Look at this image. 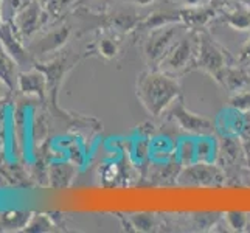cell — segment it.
Wrapping results in <instances>:
<instances>
[{"label":"cell","instance_id":"cell-7","mask_svg":"<svg viewBox=\"0 0 250 233\" xmlns=\"http://www.w3.org/2000/svg\"><path fill=\"white\" fill-rule=\"evenodd\" d=\"M47 19L45 11L42 10V3L38 0L31 2L23 8V10L16 16L13 21V27L21 34V38H30L31 34L36 33Z\"/></svg>","mask_w":250,"mask_h":233},{"label":"cell","instance_id":"cell-12","mask_svg":"<svg viewBox=\"0 0 250 233\" xmlns=\"http://www.w3.org/2000/svg\"><path fill=\"white\" fill-rule=\"evenodd\" d=\"M68 36H70V28L68 27H61L55 31H51L48 34H45L44 38L39 39L38 42H34L28 47V51L31 55H45L53 51L59 47H62Z\"/></svg>","mask_w":250,"mask_h":233},{"label":"cell","instance_id":"cell-25","mask_svg":"<svg viewBox=\"0 0 250 233\" xmlns=\"http://www.w3.org/2000/svg\"><path fill=\"white\" fill-rule=\"evenodd\" d=\"M98 51L103 58L114 59L120 53V41L114 36H104L98 44Z\"/></svg>","mask_w":250,"mask_h":233},{"label":"cell","instance_id":"cell-15","mask_svg":"<svg viewBox=\"0 0 250 233\" xmlns=\"http://www.w3.org/2000/svg\"><path fill=\"white\" fill-rule=\"evenodd\" d=\"M17 87L25 93H34L38 97L44 98V92L47 87V80L45 75L39 72V70H30L19 75V80H17Z\"/></svg>","mask_w":250,"mask_h":233},{"label":"cell","instance_id":"cell-11","mask_svg":"<svg viewBox=\"0 0 250 233\" xmlns=\"http://www.w3.org/2000/svg\"><path fill=\"white\" fill-rule=\"evenodd\" d=\"M218 22L229 25L236 31H250V10L238 0V5L218 11Z\"/></svg>","mask_w":250,"mask_h":233},{"label":"cell","instance_id":"cell-26","mask_svg":"<svg viewBox=\"0 0 250 233\" xmlns=\"http://www.w3.org/2000/svg\"><path fill=\"white\" fill-rule=\"evenodd\" d=\"M229 106L235 107L241 112H249L250 110V90H238L230 97Z\"/></svg>","mask_w":250,"mask_h":233},{"label":"cell","instance_id":"cell-34","mask_svg":"<svg viewBox=\"0 0 250 233\" xmlns=\"http://www.w3.org/2000/svg\"><path fill=\"white\" fill-rule=\"evenodd\" d=\"M38 2H41L42 5H45V3H51L53 0H38Z\"/></svg>","mask_w":250,"mask_h":233},{"label":"cell","instance_id":"cell-35","mask_svg":"<svg viewBox=\"0 0 250 233\" xmlns=\"http://www.w3.org/2000/svg\"><path fill=\"white\" fill-rule=\"evenodd\" d=\"M6 87V85L3 84V81L2 80H0V93H2V89H5Z\"/></svg>","mask_w":250,"mask_h":233},{"label":"cell","instance_id":"cell-13","mask_svg":"<svg viewBox=\"0 0 250 233\" xmlns=\"http://www.w3.org/2000/svg\"><path fill=\"white\" fill-rule=\"evenodd\" d=\"M249 84H250V73L247 72V67L241 65L238 63L231 64L226 68V72H224V76H222V83H221V85L227 87L231 92L243 90Z\"/></svg>","mask_w":250,"mask_h":233},{"label":"cell","instance_id":"cell-20","mask_svg":"<svg viewBox=\"0 0 250 233\" xmlns=\"http://www.w3.org/2000/svg\"><path fill=\"white\" fill-rule=\"evenodd\" d=\"M30 2L31 0H0V16H2V22L13 23L16 16Z\"/></svg>","mask_w":250,"mask_h":233},{"label":"cell","instance_id":"cell-1","mask_svg":"<svg viewBox=\"0 0 250 233\" xmlns=\"http://www.w3.org/2000/svg\"><path fill=\"white\" fill-rule=\"evenodd\" d=\"M135 92L143 107L152 117H159L180 97V83L177 76L154 68L139 75Z\"/></svg>","mask_w":250,"mask_h":233},{"label":"cell","instance_id":"cell-27","mask_svg":"<svg viewBox=\"0 0 250 233\" xmlns=\"http://www.w3.org/2000/svg\"><path fill=\"white\" fill-rule=\"evenodd\" d=\"M53 227L51 221L45 216V214H36V216H31V219L27 224L28 232H48Z\"/></svg>","mask_w":250,"mask_h":233},{"label":"cell","instance_id":"cell-14","mask_svg":"<svg viewBox=\"0 0 250 233\" xmlns=\"http://www.w3.org/2000/svg\"><path fill=\"white\" fill-rule=\"evenodd\" d=\"M196 162L202 163H216L219 157V143L211 134L196 135Z\"/></svg>","mask_w":250,"mask_h":233},{"label":"cell","instance_id":"cell-32","mask_svg":"<svg viewBox=\"0 0 250 233\" xmlns=\"http://www.w3.org/2000/svg\"><path fill=\"white\" fill-rule=\"evenodd\" d=\"M89 0H73V5L76 6V5H84V3H87Z\"/></svg>","mask_w":250,"mask_h":233},{"label":"cell","instance_id":"cell-3","mask_svg":"<svg viewBox=\"0 0 250 233\" xmlns=\"http://www.w3.org/2000/svg\"><path fill=\"white\" fill-rule=\"evenodd\" d=\"M197 53V30H189L177 39V42L171 47V50L157 65L159 70H163L171 75H180L194 68Z\"/></svg>","mask_w":250,"mask_h":233},{"label":"cell","instance_id":"cell-4","mask_svg":"<svg viewBox=\"0 0 250 233\" xmlns=\"http://www.w3.org/2000/svg\"><path fill=\"white\" fill-rule=\"evenodd\" d=\"M185 31H187V27L180 22L163 25V27L149 30V34L143 45L145 58H146V61H148V64L157 68L160 61L165 58V55L171 50V47L176 44L177 39L182 36Z\"/></svg>","mask_w":250,"mask_h":233},{"label":"cell","instance_id":"cell-2","mask_svg":"<svg viewBox=\"0 0 250 233\" xmlns=\"http://www.w3.org/2000/svg\"><path fill=\"white\" fill-rule=\"evenodd\" d=\"M238 63L236 58L230 51L222 47L205 28L197 30V53L194 68L208 73L218 84L222 83V76L226 68Z\"/></svg>","mask_w":250,"mask_h":233},{"label":"cell","instance_id":"cell-22","mask_svg":"<svg viewBox=\"0 0 250 233\" xmlns=\"http://www.w3.org/2000/svg\"><path fill=\"white\" fill-rule=\"evenodd\" d=\"M30 219H31L30 213H25V212H6V213H3L2 224L5 226V229L17 230V229L27 227V224H28Z\"/></svg>","mask_w":250,"mask_h":233},{"label":"cell","instance_id":"cell-33","mask_svg":"<svg viewBox=\"0 0 250 233\" xmlns=\"http://www.w3.org/2000/svg\"><path fill=\"white\" fill-rule=\"evenodd\" d=\"M239 2H241V3H243L244 6H247V8H249V10H250V0H239Z\"/></svg>","mask_w":250,"mask_h":233},{"label":"cell","instance_id":"cell-18","mask_svg":"<svg viewBox=\"0 0 250 233\" xmlns=\"http://www.w3.org/2000/svg\"><path fill=\"white\" fill-rule=\"evenodd\" d=\"M179 22H180L179 11H154V13H149L148 16L142 17L137 30H154V28L163 27V25L179 23Z\"/></svg>","mask_w":250,"mask_h":233},{"label":"cell","instance_id":"cell-5","mask_svg":"<svg viewBox=\"0 0 250 233\" xmlns=\"http://www.w3.org/2000/svg\"><path fill=\"white\" fill-rule=\"evenodd\" d=\"M177 182L191 187H221L226 182V172L216 163L196 162L193 165L182 167Z\"/></svg>","mask_w":250,"mask_h":233},{"label":"cell","instance_id":"cell-19","mask_svg":"<svg viewBox=\"0 0 250 233\" xmlns=\"http://www.w3.org/2000/svg\"><path fill=\"white\" fill-rule=\"evenodd\" d=\"M176 160L182 167H188L196 163V142L194 137H185L177 142L176 148Z\"/></svg>","mask_w":250,"mask_h":233},{"label":"cell","instance_id":"cell-10","mask_svg":"<svg viewBox=\"0 0 250 233\" xmlns=\"http://www.w3.org/2000/svg\"><path fill=\"white\" fill-rule=\"evenodd\" d=\"M246 122V114L235 107H227L219 112L214 122V129L221 134V137H239L243 134Z\"/></svg>","mask_w":250,"mask_h":233},{"label":"cell","instance_id":"cell-31","mask_svg":"<svg viewBox=\"0 0 250 233\" xmlns=\"http://www.w3.org/2000/svg\"><path fill=\"white\" fill-rule=\"evenodd\" d=\"M126 2L134 3L137 6H149V5H152L154 2H156V0H126Z\"/></svg>","mask_w":250,"mask_h":233},{"label":"cell","instance_id":"cell-21","mask_svg":"<svg viewBox=\"0 0 250 233\" xmlns=\"http://www.w3.org/2000/svg\"><path fill=\"white\" fill-rule=\"evenodd\" d=\"M132 159L137 165H145L151 160V137H140L132 145Z\"/></svg>","mask_w":250,"mask_h":233},{"label":"cell","instance_id":"cell-23","mask_svg":"<svg viewBox=\"0 0 250 233\" xmlns=\"http://www.w3.org/2000/svg\"><path fill=\"white\" fill-rule=\"evenodd\" d=\"M129 221H131L132 227H135V230L139 232H151L157 226V219L154 213H135L129 216Z\"/></svg>","mask_w":250,"mask_h":233},{"label":"cell","instance_id":"cell-17","mask_svg":"<svg viewBox=\"0 0 250 233\" xmlns=\"http://www.w3.org/2000/svg\"><path fill=\"white\" fill-rule=\"evenodd\" d=\"M177 142H172L167 135H156L151 139V160L167 162L176 159Z\"/></svg>","mask_w":250,"mask_h":233},{"label":"cell","instance_id":"cell-6","mask_svg":"<svg viewBox=\"0 0 250 233\" xmlns=\"http://www.w3.org/2000/svg\"><path fill=\"white\" fill-rule=\"evenodd\" d=\"M169 114L172 118H174V122L179 125V127L188 134L207 135V134H213L216 131V129H214V123L211 120L188 110L179 98L169 106Z\"/></svg>","mask_w":250,"mask_h":233},{"label":"cell","instance_id":"cell-30","mask_svg":"<svg viewBox=\"0 0 250 233\" xmlns=\"http://www.w3.org/2000/svg\"><path fill=\"white\" fill-rule=\"evenodd\" d=\"M185 6H199V5H208L210 0H179Z\"/></svg>","mask_w":250,"mask_h":233},{"label":"cell","instance_id":"cell-9","mask_svg":"<svg viewBox=\"0 0 250 233\" xmlns=\"http://www.w3.org/2000/svg\"><path fill=\"white\" fill-rule=\"evenodd\" d=\"M180 22H182L189 30H202L210 22L216 21L218 10L208 5H199V6H185L179 10Z\"/></svg>","mask_w":250,"mask_h":233},{"label":"cell","instance_id":"cell-16","mask_svg":"<svg viewBox=\"0 0 250 233\" xmlns=\"http://www.w3.org/2000/svg\"><path fill=\"white\" fill-rule=\"evenodd\" d=\"M17 67L19 65L14 61V58L8 53L3 44L0 42V80L3 81L6 89H10V90L17 87V80H19Z\"/></svg>","mask_w":250,"mask_h":233},{"label":"cell","instance_id":"cell-8","mask_svg":"<svg viewBox=\"0 0 250 233\" xmlns=\"http://www.w3.org/2000/svg\"><path fill=\"white\" fill-rule=\"evenodd\" d=\"M0 42L3 44L6 51L10 53L19 67L31 64V53L27 47H23L21 34L16 31L13 23L2 22L0 23Z\"/></svg>","mask_w":250,"mask_h":233},{"label":"cell","instance_id":"cell-24","mask_svg":"<svg viewBox=\"0 0 250 233\" xmlns=\"http://www.w3.org/2000/svg\"><path fill=\"white\" fill-rule=\"evenodd\" d=\"M224 219H226L227 226L235 232H244L247 227H250V216L244 212H229Z\"/></svg>","mask_w":250,"mask_h":233},{"label":"cell","instance_id":"cell-29","mask_svg":"<svg viewBox=\"0 0 250 233\" xmlns=\"http://www.w3.org/2000/svg\"><path fill=\"white\" fill-rule=\"evenodd\" d=\"M233 2H235V0H210V5L213 8H216L218 11H221V10H224V8L230 6Z\"/></svg>","mask_w":250,"mask_h":233},{"label":"cell","instance_id":"cell-28","mask_svg":"<svg viewBox=\"0 0 250 233\" xmlns=\"http://www.w3.org/2000/svg\"><path fill=\"white\" fill-rule=\"evenodd\" d=\"M236 61L241 65H246V67L250 65V38L244 42L243 47L239 48L238 56H236Z\"/></svg>","mask_w":250,"mask_h":233}]
</instances>
